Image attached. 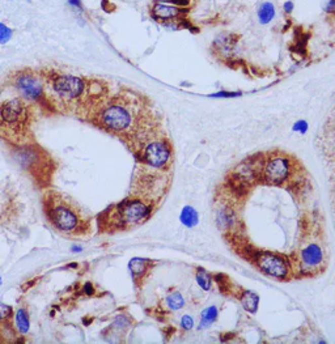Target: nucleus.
<instances>
[{
	"label": "nucleus",
	"instance_id": "obj_1",
	"mask_svg": "<svg viewBox=\"0 0 335 344\" xmlns=\"http://www.w3.org/2000/svg\"><path fill=\"white\" fill-rule=\"evenodd\" d=\"M148 116L147 106L139 102L136 94L119 93L103 101L93 123L103 131L127 139Z\"/></svg>",
	"mask_w": 335,
	"mask_h": 344
},
{
	"label": "nucleus",
	"instance_id": "obj_2",
	"mask_svg": "<svg viewBox=\"0 0 335 344\" xmlns=\"http://www.w3.org/2000/svg\"><path fill=\"white\" fill-rule=\"evenodd\" d=\"M45 215L54 229L64 236H85L91 232V220L73 199L49 190L44 195Z\"/></svg>",
	"mask_w": 335,
	"mask_h": 344
},
{
	"label": "nucleus",
	"instance_id": "obj_3",
	"mask_svg": "<svg viewBox=\"0 0 335 344\" xmlns=\"http://www.w3.org/2000/svg\"><path fill=\"white\" fill-rule=\"evenodd\" d=\"M45 98H51L53 105L64 109L76 107V113L82 107L87 93L88 83L84 79L69 73H47L44 76Z\"/></svg>",
	"mask_w": 335,
	"mask_h": 344
},
{
	"label": "nucleus",
	"instance_id": "obj_4",
	"mask_svg": "<svg viewBox=\"0 0 335 344\" xmlns=\"http://www.w3.org/2000/svg\"><path fill=\"white\" fill-rule=\"evenodd\" d=\"M31 122L29 102L20 97L0 103V135L10 143H25Z\"/></svg>",
	"mask_w": 335,
	"mask_h": 344
},
{
	"label": "nucleus",
	"instance_id": "obj_5",
	"mask_svg": "<svg viewBox=\"0 0 335 344\" xmlns=\"http://www.w3.org/2000/svg\"><path fill=\"white\" fill-rule=\"evenodd\" d=\"M151 213H152V206L150 203L139 198H129L103 213L105 220L100 219L98 222L105 221V226L100 229L102 232L131 229L147 221Z\"/></svg>",
	"mask_w": 335,
	"mask_h": 344
},
{
	"label": "nucleus",
	"instance_id": "obj_6",
	"mask_svg": "<svg viewBox=\"0 0 335 344\" xmlns=\"http://www.w3.org/2000/svg\"><path fill=\"white\" fill-rule=\"evenodd\" d=\"M130 148L135 150V156L139 161L151 169H165L173 156L169 140L165 135H160L159 130L151 132Z\"/></svg>",
	"mask_w": 335,
	"mask_h": 344
},
{
	"label": "nucleus",
	"instance_id": "obj_7",
	"mask_svg": "<svg viewBox=\"0 0 335 344\" xmlns=\"http://www.w3.org/2000/svg\"><path fill=\"white\" fill-rule=\"evenodd\" d=\"M11 88L16 92V97L28 102H37L45 98L44 76L33 69H20L11 75Z\"/></svg>",
	"mask_w": 335,
	"mask_h": 344
},
{
	"label": "nucleus",
	"instance_id": "obj_8",
	"mask_svg": "<svg viewBox=\"0 0 335 344\" xmlns=\"http://www.w3.org/2000/svg\"><path fill=\"white\" fill-rule=\"evenodd\" d=\"M254 264L257 266L263 275L275 280H288L291 275V264L283 255L273 251H258L253 258Z\"/></svg>",
	"mask_w": 335,
	"mask_h": 344
},
{
	"label": "nucleus",
	"instance_id": "obj_9",
	"mask_svg": "<svg viewBox=\"0 0 335 344\" xmlns=\"http://www.w3.org/2000/svg\"><path fill=\"white\" fill-rule=\"evenodd\" d=\"M292 160L284 155L271 156L262 165V181L270 186H282L292 174Z\"/></svg>",
	"mask_w": 335,
	"mask_h": 344
},
{
	"label": "nucleus",
	"instance_id": "obj_10",
	"mask_svg": "<svg viewBox=\"0 0 335 344\" xmlns=\"http://www.w3.org/2000/svg\"><path fill=\"white\" fill-rule=\"evenodd\" d=\"M325 263L323 249L317 242H309L299 253V266L301 273L321 271Z\"/></svg>",
	"mask_w": 335,
	"mask_h": 344
},
{
	"label": "nucleus",
	"instance_id": "obj_11",
	"mask_svg": "<svg viewBox=\"0 0 335 344\" xmlns=\"http://www.w3.org/2000/svg\"><path fill=\"white\" fill-rule=\"evenodd\" d=\"M189 8L181 6H175L172 3H160V2H154L150 7V15L152 20L160 22L168 21H178V20H185L189 15Z\"/></svg>",
	"mask_w": 335,
	"mask_h": 344
},
{
	"label": "nucleus",
	"instance_id": "obj_12",
	"mask_svg": "<svg viewBox=\"0 0 335 344\" xmlns=\"http://www.w3.org/2000/svg\"><path fill=\"white\" fill-rule=\"evenodd\" d=\"M236 45H237V35L233 33H228V31H222L213 38L212 50L213 53L226 57L233 53Z\"/></svg>",
	"mask_w": 335,
	"mask_h": 344
},
{
	"label": "nucleus",
	"instance_id": "obj_13",
	"mask_svg": "<svg viewBox=\"0 0 335 344\" xmlns=\"http://www.w3.org/2000/svg\"><path fill=\"white\" fill-rule=\"evenodd\" d=\"M151 260L143 259V258H134V259L130 260L129 269L131 271L132 276H134L135 284L136 283H140L143 279L147 276V274L150 273L151 270Z\"/></svg>",
	"mask_w": 335,
	"mask_h": 344
},
{
	"label": "nucleus",
	"instance_id": "obj_14",
	"mask_svg": "<svg viewBox=\"0 0 335 344\" xmlns=\"http://www.w3.org/2000/svg\"><path fill=\"white\" fill-rule=\"evenodd\" d=\"M240 302H241V307L244 308L245 312L255 314L258 312V307H259V296H258L257 292L246 289V291H242L240 294Z\"/></svg>",
	"mask_w": 335,
	"mask_h": 344
},
{
	"label": "nucleus",
	"instance_id": "obj_15",
	"mask_svg": "<svg viewBox=\"0 0 335 344\" xmlns=\"http://www.w3.org/2000/svg\"><path fill=\"white\" fill-rule=\"evenodd\" d=\"M276 17V7L273 2H263L257 10V19L260 25H269Z\"/></svg>",
	"mask_w": 335,
	"mask_h": 344
},
{
	"label": "nucleus",
	"instance_id": "obj_16",
	"mask_svg": "<svg viewBox=\"0 0 335 344\" xmlns=\"http://www.w3.org/2000/svg\"><path fill=\"white\" fill-rule=\"evenodd\" d=\"M179 221L186 228H194L199 222V213H198V211L195 210L194 207L185 206L182 208L181 215H179Z\"/></svg>",
	"mask_w": 335,
	"mask_h": 344
},
{
	"label": "nucleus",
	"instance_id": "obj_17",
	"mask_svg": "<svg viewBox=\"0 0 335 344\" xmlns=\"http://www.w3.org/2000/svg\"><path fill=\"white\" fill-rule=\"evenodd\" d=\"M217 317H219V309L215 305H211V307H207L206 309L201 313V322H199V329H206V327H210L212 323H215L217 321Z\"/></svg>",
	"mask_w": 335,
	"mask_h": 344
},
{
	"label": "nucleus",
	"instance_id": "obj_18",
	"mask_svg": "<svg viewBox=\"0 0 335 344\" xmlns=\"http://www.w3.org/2000/svg\"><path fill=\"white\" fill-rule=\"evenodd\" d=\"M195 280H197L198 285L206 292L210 291L211 287H212V276H211V274L208 273L207 270L202 269V267H199V269L197 270V273H195Z\"/></svg>",
	"mask_w": 335,
	"mask_h": 344
},
{
	"label": "nucleus",
	"instance_id": "obj_19",
	"mask_svg": "<svg viewBox=\"0 0 335 344\" xmlns=\"http://www.w3.org/2000/svg\"><path fill=\"white\" fill-rule=\"evenodd\" d=\"M166 305L170 310H181L185 307V298L179 292H173L166 297Z\"/></svg>",
	"mask_w": 335,
	"mask_h": 344
},
{
	"label": "nucleus",
	"instance_id": "obj_20",
	"mask_svg": "<svg viewBox=\"0 0 335 344\" xmlns=\"http://www.w3.org/2000/svg\"><path fill=\"white\" fill-rule=\"evenodd\" d=\"M16 326L21 334H25L29 330V314L25 309H19L16 313Z\"/></svg>",
	"mask_w": 335,
	"mask_h": 344
},
{
	"label": "nucleus",
	"instance_id": "obj_21",
	"mask_svg": "<svg viewBox=\"0 0 335 344\" xmlns=\"http://www.w3.org/2000/svg\"><path fill=\"white\" fill-rule=\"evenodd\" d=\"M242 96V92L240 91H219L215 92V93H211L210 97L211 98H236Z\"/></svg>",
	"mask_w": 335,
	"mask_h": 344
},
{
	"label": "nucleus",
	"instance_id": "obj_22",
	"mask_svg": "<svg viewBox=\"0 0 335 344\" xmlns=\"http://www.w3.org/2000/svg\"><path fill=\"white\" fill-rule=\"evenodd\" d=\"M308 130H309V123L305 119H299L292 126V131L296 132V134L305 135L308 132Z\"/></svg>",
	"mask_w": 335,
	"mask_h": 344
},
{
	"label": "nucleus",
	"instance_id": "obj_23",
	"mask_svg": "<svg viewBox=\"0 0 335 344\" xmlns=\"http://www.w3.org/2000/svg\"><path fill=\"white\" fill-rule=\"evenodd\" d=\"M12 29L10 26H7L6 24H3V22H0V44H7L12 38Z\"/></svg>",
	"mask_w": 335,
	"mask_h": 344
},
{
	"label": "nucleus",
	"instance_id": "obj_24",
	"mask_svg": "<svg viewBox=\"0 0 335 344\" xmlns=\"http://www.w3.org/2000/svg\"><path fill=\"white\" fill-rule=\"evenodd\" d=\"M179 325H181V329L185 330V331H190V330H193V327H194V318L191 316H189V314H185V316H182L181 321H179Z\"/></svg>",
	"mask_w": 335,
	"mask_h": 344
},
{
	"label": "nucleus",
	"instance_id": "obj_25",
	"mask_svg": "<svg viewBox=\"0 0 335 344\" xmlns=\"http://www.w3.org/2000/svg\"><path fill=\"white\" fill-rule=\"evenodd\" d=\"M322 10L326 15H335V0H322Z\"/></svg>",
	"mask_w": 335,
	"mask_h": 344
},
{
	"label": "nucleus",
	"instance_id": "obj_26",
	"mask_svg": "<svg viewBox=\"0 0 335 344\" xmlns=\"http://www.w3.org/2000/svg\"><path fill=\"white\" fill-rule=\"evenodd\" d=\"M11 317H12V308L0 302V321H6Z\"/></svg>",
	"mask_w": 335,
	"mask_h": 344
},
{
	"label": "nucleus",
	"instance_id": "obj_27",
	"mask_svg": "<svg viewBox=\"0 0 335 344\" xmlns=\"http://www.w3.org/2000/svg\"><path fill=\"white\" fill-rule=\"evenodd\" d=\"M130 325V322L127 321V317L121 316L116 319V322L113 323V327L116 330H126V327Z\"/></svg>",
	"mask_w": 335,
	"mask_h": 344
},
{
	"label": "nucleus",
	"instance_id": "obj_28",
	"mask_svg": "<svg viewBox=\"0 0 335 344\" xmlns=\"http://www.w3.org/2000/svg\"><path fill=\"white\" fill-rule=\"evenodd\" d=\"M294 10V3L292 0H285L283 3V11H284L285 15H291Z\"/></svg>",
	"mask_w": 335,
	"mask_h": 344
},
{
	"label": "nucleus",
	"instance_id": "obj_29",
	"mask_svg": "<svg viewBox=\"0 0 335 344\" xmlns=\"http://www.w3.org/2000/svg\"><path fill=\"white\" fill-rule=\"evenodd\" d=\"M154 2H160V3H172V4H175V6L186 7L190 0H154Z\"/></svg>",
	"mask_w": 335,
	"mask_h": 344
},
{
	"label": "nucleus",
	"instance_id": "obj_30",
	"mask_svg": "<svg viewBox=\"0 0 335 344\" xmlns=\"http://www.w3.org/2000/svg\"><path fill=\"white\" fill-rule=\"evenodd\" d=\"M68 4L73 8H78V10H82L83 8V3L82 0H68Z\"/></svg>",
	"mask_w": 335,
	"mask_h": 344
},
{
	"label": "nucleus",
	"instance_id": "obj_31",
	"mask_svg": "<svg viewBox=\"0 0 335 344\" xmlns=\"http://www.w3.org/2000/svg\"><path fill=\"white\" fill-rule=\"evenodd\" d=\"M25 2H26V3H30L31 0H25Z\"/></svg>",
	"mask_w": 335,
	"mask_h": 344
}]
</instances>
